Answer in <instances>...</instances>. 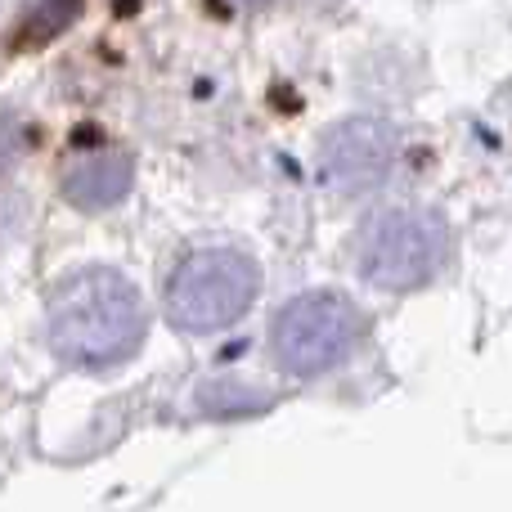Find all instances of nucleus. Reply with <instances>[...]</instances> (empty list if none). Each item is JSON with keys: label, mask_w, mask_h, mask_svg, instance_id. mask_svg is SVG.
<instances>
[{"label": "nucleus", "mask_w": 512, "mask_h": 512, "mask_svg": "<svg viewBox=\"0 0 512 512\" xmlns=\"http://www.w3.org/2000/svg\"><path fill=\"white\" fill-rule=\"evenodd\" d=\"M360 337V310L342 292H306L292 297L274 319V355L288 373L315 378L333 369Z\"/></svg>", "instance_id": "nucleus-4"}, {"label": "nucleus", "mask_w": 512, "mask_h": 512, "mask_svg": "<svg viewBox=\"0 0 512 512\" xmlns=\"http://www.w3.org/2000/svg\"><path fill=\"white\" fill-rule=\"evenodd\" d=\"M450 252V225L427 207H396L369 221L360 239V274L387 292L418 288Z\"/></svg>", "instance_id": "nucleus-3"}, {"label": "nucleus", "mask_w": 512, "mask_h": 512, "mask_svg": "<svg viewBox=\"0 0 512 512\" xmlns=\"http://www.w3.org/2000/svg\"><path fill=\"white\" fill-rule=\"evenodd\" d=\"M77 14H81V0H36V5L27 9V18L18 23L14 41L18 45H41V41H50V36H59Z\"/></svg>", "instance_id": "nucleus-7"}, {"label": "nucleus", "mask_w": 512, "mask_h": 512, "mask_svg": "<svg viewBox=\"0 0 512 512\" xmlns=\"http://www.w3.org/2000/svg\"><path fill=\"white\" fill-rule=\"evenodd\" d=\"M391 158H396V135H391V126L373 122V117H351V122H342L324 140L319 167H324V180L333 189H342V194H364V189H373L391 171Z\"/></svg>", "instance_id": "nucleus-5"}, {"label": "nucleus", "mask_w": 512, "mask_h": 512, "mask_svg": "<svg viewBox=\"0 0 512 512\" xmlns=\"http://www.w3.org/2000/svg\"><path fill=\"white\" fill-rule=\"evenodd\" d=\"M144 337V301L117 270H77L50 297V346L81 369L117 364Z\"/></svg>", "instance_id": "nucleus-1"}, {"label": "nucleus", "mask_w": 512, "mask_h": 512, "mask_svg": "<svg viewBox=\"0 0 512 512\" xmlns=\"http://www.w3.org/2000/svg\"><path fill=\"white\" fill-rule=\"evenodd\" d=\"M256 288H261V270L252 256L234 248H207L185 256L180 270L171 274L167 306L171 319L189 333H216L248 315Z\"/></svg>", "instance_id": "nucleus-2"}, {"label": "nucleus", "mask_w": 512, "mask_h": 512, "mask_svg": "<svg viewBox=\"0 0 512 512\" xmlns=\"http://www.w3.org/2000/svg\"><path fill=\"white\" fill-rule=\"evenodd\" d=\"M126 189H131V162L122 153H95V158L77 162L68 171V180H63V194L77 207H86V212L122 203Z\"/></svg>", "instance_id": "nucleus-6"}]
</instances>
